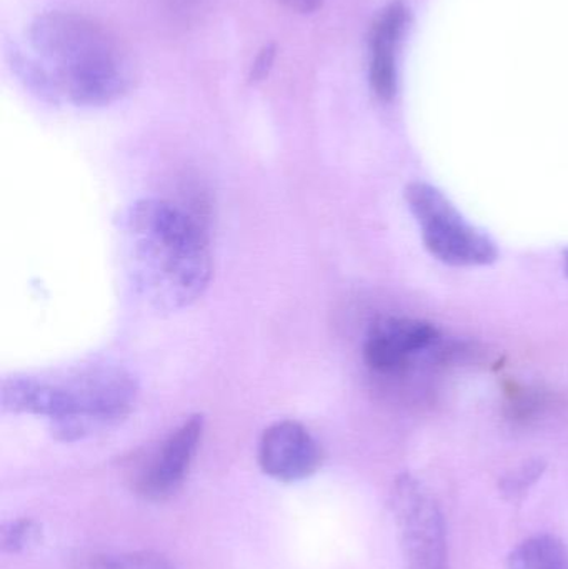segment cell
I'll return each instance as SVG.
<instances>
[{"label":"cell","mask_w":568,"mask_h":569,"mask_svg":"<svg viewBox=\"0 0 568 569\" xmlns=\"http://www.w3.org/2000/svg\"><path fill=\"white\" fill-rule=\"evenodd\" d=\"M40 537V527L33 520H16L0 531L2 548L9 553H20L32 547Z\"/></svg>","instance_id":"obj_14"},{"label":"cell","mask_w":568,"mask_h":569,"mask_svg":"<svg viewBox=\"0 0 568 569\" xmlns=\"http://www.w3.org/2000/svg\"><path fill=\"white\" fill-rule=\"evenodd\" d=\"M120 262L137 297L156 311L196 303L212 279L206 230L167 200L142 199L116 219Z\"/></svg>","instance_id":"obj_1"},{"label":"cell","mask_w":568,"mask_h":569,"mask_svg":"<svg viewBox=\"0 0 568 569\" xmlns=\"http://www.w3.org/2000/svg\"><path fill=\"white\" fill-rule=\"evenodd\" d=\"M29 43L52 73L62 100L73 106H110L132 86L129 60L116 37L82 13H40L30 23Z\"/></svg>","instance_id":"obj_2"},{"label":"cell","mask_w":568,"mask_h":569,"mask_svg":"<svg viewBox=\"0 0 568 569\" xmlns=\"http://www.w3.org/2000/svg\"><path fill=\"white\" fill-rule=\"evenodd\" d=\"M7 57H9V66L13 76L32 96L50 106H59L63 102L52 73L37 59L36 53L32 52L30 56V53H26V50L13 46L7 50Z\"/></svg>","instance_id":"obj_10"},{"label":"cell","mask_w":568,"mask_h":569,"mask_svg":"<svg viewBox=\"0 0 568 569\" xmlns=\"http://www.w3.org/2000/svg\"><path fill=\"white\" fill-rule=\"evenodd\" d=\"M203 417L196 415L177 427L160 445L139 478V493L160 501L179 490L203 437Z\"/></svg>","instance_id":"obj_7"},{"label":"cell","mask_w":568,"mask_h":569,"mask_svg":"<svg viewBox=\"0 0 568 569\" xmlns=\"http://www.w3.org/2000/svg\"><path fill=\"white\" fill-rule=\"evenodd\" d=\"M93 569H173L169 560L152 553V551H137V553L112 555L97 561Z\"/></svg>","instance_id":"obj_12"},{"label":"cell","mask_w":568,"mask_h":569,"mask_svg":"<svg viewBox=\"0 0 568 569\" xmlns=\"http://www.w3.org/2000/svg\"><path fill=\"white\" fill-rule=\"evenodd\" d=\"M277 60V46L276 43H267L262 49L257 53L253 62L250 63L249 69V82L250 83H259L263 82L267 77L272 72L273 66H276Z\"/></svg>","instance_id":"obj_15"},{"label":"cell","mask_w":568,"mask_h":569,"mask_svg":"<svg viewBox=\"0 0 568 569\" xmlns=\"http://www.w3.org/2000/svg\"><path fill=\"white\" fill-rule=\"evenodd\" d=\"M392 510L407 569H449L442 510L422 481L403 475L393 485Z\"/></svg>","instance_id":"obj_5"},{"label":"cell","mask_w":568,"mask_h":569,"mask_svg":"<svg viewBox=\"0 0 568 569\" xmlns=\"http://www.w3.org/2000/svg\"><path fill=\"white\" fill-rule=\"evenodd\" d=\"M509 569H568V547L552 535H537L510 553Z\"/></svg>","instance_id":"obj_11"},{"label":"cell","mask_w":568,"mask_h":569,"mask_svg":"<svg viewBox=\"0 0 568 569\" xmlns=\"http://www.w3.org/2000/svg\"><path fill=\"white\" fill-rule=\"evenodd\" d=\"M136 378L119 367H96L63 381L36 377L6 378L0 405L17 415L50 421L62 441H77L122 421L136 403Z\"/></svg>","instance_id":"obj_3"},{"label":"cell","mask_w":568,"mask_h":569,"mask_svg":"<svg viewBox=\"0 0 568 569\" xmlns=\"http://www.w3.org/2000/svg\"><path fill=\"white\" fill-rule=\"evenodd\" d=\"M410 26V10L402 0L387 3L369 33V83L380 100H392L399 89V59Z\"/></svg>","instance_id":"obj_8"},{"label":"cell","mask_w":568,"mask_h":569,"mask_svg":"<svg viewBox=\"0 0 568 569\" xmlns=\"http://www.w3.org/2000/svg\"><path fill=\"white\" fill-rule=\"evenodd\" d=\"M287 9L292 12L309 16V13L317 12L322 7L323 0H280Z\"/></svg>","instance_id":"obj_16"},{"label":"cell","mask_w":568,"mask_h":569,"mask_svg":"<svg viewBox=\"0 0 568 569\" xmlns=\"http://www.w3.org/2000/svg\"><path fill=\"white\" fill-rule=\"evenodd\" d=\"M566 273L568 276V252L566 253Z\"/></svg>","instance_id":"obj_17"},{"label":"cell","mask_w":568,"mask_h":569,"mask_svg":"<svg viewBox=\"0 0 568 569\" xmlns=\"http://www.w3.org/2000/svg\"><path fill=\"white\" fill-rule=\"evenodd\" d=\"M546 470V463L540 460L527 461V463L520 465L516 470L510 471L509 475L504 477L502 483H500V490L510 500H516L520 495L526 493L537 480L544 475Z\"/></svg>","instance_id":"obj_13"},{"label":"cell","mask_w":568,"mask_h":569,"mask_svg":"<svg viewBox=\"0 0 568 569\" xmlns=\"http://www.w3.org/2000/svg\"><path fill=\"white\" fill-rule=\"evenodd\" d=\"M322 463V450L303 425L292 420L270 425L259 441V465L267 477L297 483L312 477Z\"/></svg>","instance_id":"obj_6"},{"label":"cell","mask_w":568,"mask_h":569,"mask_svg":"<svg viewBox=\"0 0 568 569\" xmlns=\"http://www.w3.org/2000/svg\"><path fill=\"white\" fill-rule=\"evenodd\" d=\"M434 325L410 318H387L373 325L363 345V358L372 370L392 373L406 367L412 355L439 343Z\"/></svg>","instance_id":"obj_9"},{"label":"cell","mask_w":568,"mask_h":569,"mask_svg":"<svg viewBox=\"0 0 568 569\" xmlns=\"http://www.w3.org/2000/svg\"><path fill=\"white\" fill-rule=\"evenodd\" d=\"M410 212L422 227L423 242L434 257L457 267L489 266L499 257L496 243L474 229L446 196L429 183L406 189Z\"/></svg>","instance_id":"obj_4"}]
</instances>
